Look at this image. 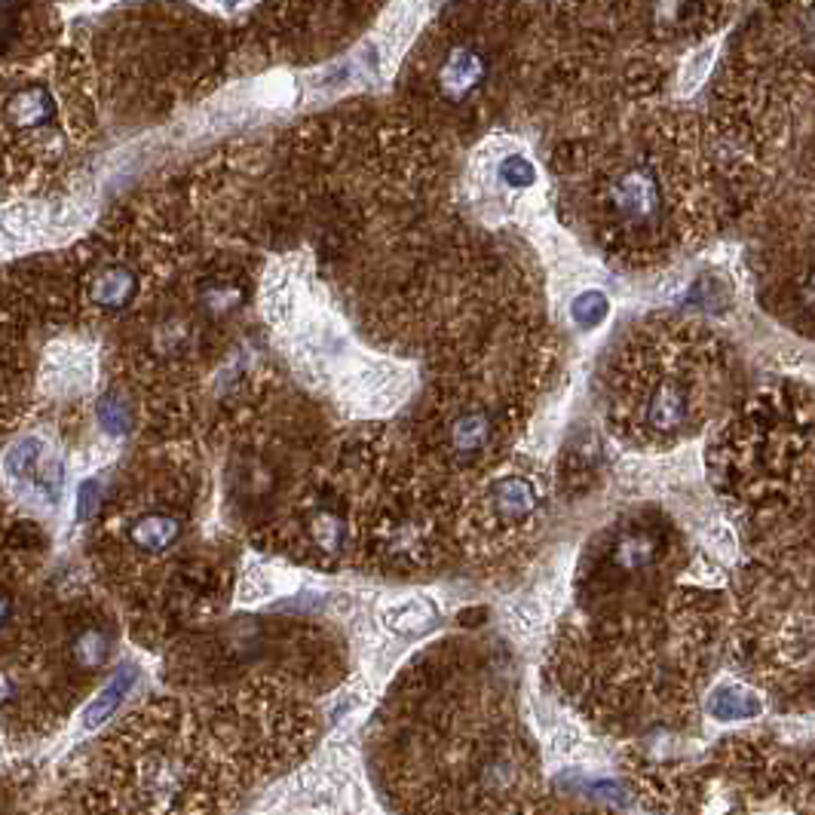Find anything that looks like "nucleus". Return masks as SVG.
<instances>
[{
    "mask_svg": "<svg viewBox=\"0 0 815 815\" xmlns=\"http://www.w3.org/2000/svg\"><path fill=\"white\" fill-rule=\"evenodd\" d=\"M561 221L616 271H662L700 252L736 209L705 114L653 101L552 147Z\"/></svg>",
    "mask_w": 815,
    "mask_h": 815,
    "instance_id": "obj_1",
    "label": "nucleus"
},
{
    "mask_svg": "<svg viewBox=\"0 0 815 815\" xmlns=\"http://www.w3.org/2000/svg\"><path fill=\"white\" fill-rule=\"evenodd\" d=\"M705 120L736 221L813 209L815 7H772L736 34Z\"/></svg>",
    "mask_w": 815,
    "mask_h": 815,
    "instance_id": "obj_2",
    "label": "nucleus"
},
{
    "mask_svg": "<svg viewBox=\"0 0 815 815\" xmlns=\"http://www.w3.org/2000/svg\"><path fill=\"white\" fill-rule=\"evenodd\" d=\"M558 372V338L540 288L487 307L442 341V374L429 393L415 460L454 487H472L518 454Z\"/></svg>",
    "mask_w": 815,
    "mask_h": 815,
    "instance_id": "obj_3",
    "label": "nucleus"
},
{
    "mask_svg": "<svg viewBox=\"0 0 815 815\" xmlns=\"http://www.w3.org/2000/svg\"><path fill=\"white\" fill-rule=\"evenodd\" d=\"M708 472L751 561L815 552V389L760 386L715 427Z\"/></svg>",
    "mask_w": 815,
    "mask_h": 815,
    "instance_id": "obj_4",
    "label": "nucleus"
},
{
    "mask_svg": "<svg viewBox=\"0 0 815 815\" xmlns=\"http://www.w3.org/2000/svg\"><path fill=\"white\" fill-rule=\"evenodd\" d=\"M739 362L715 329L650 316L626 331L601 374L604 427L631 451L657 454L717 427L736 405Z\"/></svg>",
    "mask_w": 815,
    "mask_h": 815,
    "instance_id": "obj_5",
    "label": "nucleus"
},
{
    "mask_svg": "<svg viewBox=\"0 0 815 815\" xmlns=\"http://www.w3.org/2000/svg\"><path fill=\"white\" fill-rule=\"evenodd\" d=\"M543 71V7H463L420 43L411 92L436 123L478 135L503 120H533Z\"/></svg>",
    "mask_w": 815,
    "mask_h": 815,
    "instance_id": "obj_6",
    "label": "nucleus"
},
{
    "mask_svg": "<svg viewBox=\"0 0 815 815\" xmlns=\"http://www.w3.org/2000/svg\"><path fill=\"white\" fill-rule=\"evenodd\" d=\"M693 568L684 530L662 509H631L588 540L576 595L592 616H610L665 598Z\"/></svg>",
    "mask_w": 815,
    "mask_h": 815,
    "instance_id": "obj_7",
    "label": "nucleus"
},
{
    "mask_svg": "<svg viewBox=\"0 0 815 815\" xmlns=\"http://www.w3.org/2000/svg\"><path fill=\"white\" fill-rule=\"evenodd\" d=\"M549 475L515 454L460 497L458 543L478 561L521 555L543 528Z\"/></svg>",
    "mask_w": 815,
    "mask_h": 815,
    "instance_id": "obj_8",
    "label": "nucleus"
},
{
    "mask_svg": "<svg viewBox=\"0 0 815 815\" xmlns=\"http://www.w3.org/2000/svg\"><path fill=\"white\" fill-rule=\"evenodd\" d=\"M755 283L767 313L815 341V206L760 228Z\"/></svg>",
    "mask_w": 815,
    "mask_h": 815,
    "instance_id": "obj_9",
    "label": "nucleus"
},
{
    "mask_svg": "<svg viewBox=\"0 0 815 815\" xmlns=\"http://www.w3.org/2000/svg\"><path fill=\"white\" fill-rule=\"evenodd\" d=\"M185 537V518L166 506H151L144 513H132L123 528V543L142 558L169 555Z\"/></svg>",
    "mask_w": 815,
    "mask_h": 815,
    "instance_id": "obj_10",
    "label": "nucleus"
},
{
    "mask_svg": "<svg viewBox=\"0 0 815 815\" xmlns=\"http://www.w3.org/2000/svg\"><path fill=\"white\" fill-rule=\"evenodd\" d=\"M3 470L15 485L25 491H37L43 500L56 503L62 494V463H58L41 439H25L13 444V451L3 460Z\"/></svg>",
    "mask_w": 815,
    "mask_h": 815,
    "instance_id": "obj_11",
    "label": "nucleus"
},
{
    "mask_svg": "<svg viewBox=\"0 0 815 815\" xmlns=\"http://www.w3.org/2000/svg\"><path fill=\"white\" fill-rule=\"evenodd\" d=\"M0 120L13 135H41L56 123V96L43 84L13 86L0 99Z\"/></svg>",
    "mask_w": 815,
    "mask_h": 815,
    "instance_id": "obj_12",
    "label": "nucleus"
},
{
    "mask_svg": "<svg viewBox=\"0 0 815 815\" xmlns=\"http://www.w3.org/2000/svg\"><path fill=\"white\" fill-rule=\"evenodd\" d=\"M139 273L132 271L129 264L111 261V264H101L99 271L92 273L89 279V300L104 310V313H120L123 307H129L135 295H139Z\"/></svg>",
    "mask_w": 815,
    "mask_h": 815,
    "instance_id": "obj_13",
    "label": "nucleus"
},
{
    "mask_svg": "<svg viewBox=\"0 0 815 815\" xmlns=\"http://www.w3.org/2000/svg\"><path fill=\"white\" fill-rule=\"evenodd\" d=\"M139 681V672H135V665H123L120 672L108 681V684L101 686V693L96 700L89 702V708H86V727H101L108 717L114 715L117 708L123 705V700L129 696V690L135 686Z\"/></svg>",
    "mask_w": 815,
    "mask_h": 815,
    "instance_id": "obj_14",
    "label": "nucleus"
},
{
    "mask_svg": "<svg viewBox=\"0 0 815 815\" xmlns=\"http://www.w3.org/2000/svg\"><path fill=\"white\" fill-rule=\"evenodd\" d=\"M111 635L101 626H86L74 635L71 641V662L80 672H99L101 665L111 659Z\"/></svg>",
    "mask_w": 815,
    "mask_h": 815,
    "instance_id": "obj_15",
    "label": "nucleus"
},
{
    "mask_svg": "<svg viewBox=\"0 0 815 815\" xmlns=\"http://www.w3.org/2000/svg\"><path fill=\"white\" fill-rule=\"evenodd\" d=\"M436 623V610H432V604L429 601H405L399 607H393L389 614H386V626L393 631H399V635H417V631H427L429 626Z\"/></svg>",
    "mask_w": 815,
    "mask_h": 815,
    "instance_id": "obj_16",
    "label": "nucleus"
},
{
    "mask_svg": "<svg viewBox=\"0 0 815 815\" xmlns=\"http://www.w3.org/2000/svg\"><path fill=\"white\" fill-rule=\"evenodd\" d=\"M760 712V702L739 686H724L712 696V715L720 720H733V717H751Z\"/></svg>",
    "mask_w": 815,
    "mask_h": 815,
    "instance_id": "obj_17",
    "label": "nucleus"
},
{
    "mask_svg": "<svg viewBox=\"0 0 815 815\" xmlns=\"http://www.w3.org/2000/svg\"><path fill=\"white\" fill-rule=\"evenodd\" d=\"M243 288L236 286V283H230V279H209L202 286V304H206V310L212 316L233 313L243 304Z\"/></svg>",
    "mask_w": 815,
    "mask_h": 815,
    "instance_id": "obj_18",
    "label": "nucleus"
},
{
    "mask_svg": "<svg viewBox=\"0 0 815 815\" xmlns=\"http://www.w3.org/2000/svg\"><path fill=\"white\" fill-rule=\"evenodd\" d=\"M99 423L111 436H126L129 429H132V411H129V405L117 393H108V396L99 399Z\"/></svg>",
    "mask_w": 815,
    "mask_h": 815,
    "instance_id": "obj_19",
    "label": "nucleus"
},
{
    "mask_svg": "<svg viewBox=\"0 0 815 815\" xmlns=\"http://www.w3.org/2000/svg\"><path fill=\"white\" fill-rule=\"evenodd\" d=\"M99 506H101L99 482H86V485L80 487V503H77V513H80V518H92V515L99 513Z\"/></svg>",
    "mask_w": 815,
    "mask_h": 815,
    "instance_id": "obj_20",
    "label": "nucleus"
},
{
    "mask_svg": "<svg viewBox=\"0 0 815 815\" xmlns=\"http://www.w3.org/2000/svg\"><path fill=\"white\" fill-rule=\"evenodd\" d=\"M10 619H13V601H10V595L0 592V631L10 626Z\"/></svg>",
    "mask_w": 815,
    "mask_h": 815,
    "instance_id": "obj_21",
    "label": "nucleus"
},
{
    "mask_svg": "<svg viewBox=\"0 0 815 815\" xmlns=\"http://www.w3.org/2000/svg\"><path fill=\"white\" fill-rule=\"evenodd\" d=\"M13 693H15V686H13V681H10V674L0 672V705H3L7 700H13Z\"/></svg>",
    "mask_w": 815,
    "mask_h": 815,
    "instance_id": "obj_22",
    "label": "nucleus"
}]
</instances>
